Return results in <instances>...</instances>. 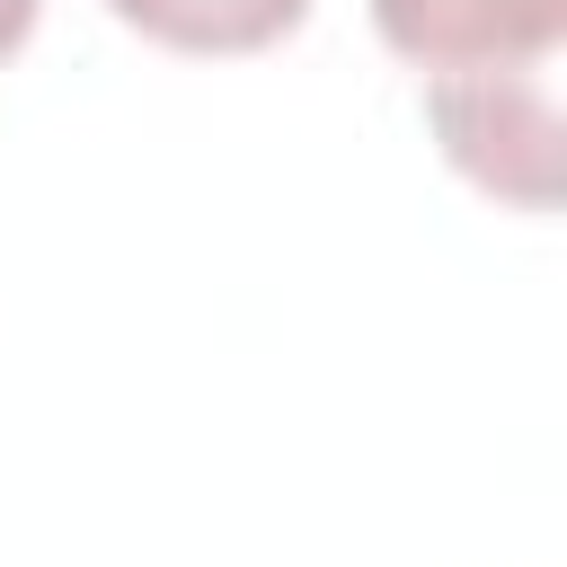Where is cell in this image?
I'll list each match as a JSON object with an SVG mask.
<instances>
[{
    "label": "cell",
    "mask_w": 567,
    "mask_h": 567,
    "mask_svg": "<svg viewBox=\"0 0 567 567\" xmlns=\"http://www.w3.org/2000/svg\"><path fill=\"white\" fill-rule=\"evenodd\" d=\"M425 115L443 133V159L470 186H487L523 213L558 204V53L425 80Z\"/></svg>",
    "instance_id": "obj_1"
},
{
    "label": "cell",
    "mask_w": 567,
    "mask_h": 567,
    "mask_svg": "<svg viewBox=\"0 0 567 567\" xmlns=\"http://www.w3.org/2000/svg\"><path fill=\"white\" fill-rule=\"evenodd\" d=\"M372 27L399 62H416L425 80H452V71L558 53L567 0H372Z\"/></svg>",
    "instance_id": "obj_2"
},
{
    "label": "cell",
    "mask_w": 567,
    "mask_h": 567,
    "mask_svg": "<svg viewBox=\"0 0 567 567\" xmlns=\"http://www.w3.org/2000/svg\"><path fill=\"white\" fill-rule=\"evenodd\" d=\"M106 9L168 53H266L310 18V0H106Z\"/></svg>",
    "instance_id": "obj_3"
},
{
    "label": "cell",
    "mask_w": 567,
    "mask_h": 567,
    "mask_svg": "<svg viewBox=\"0 0 567 567\" xmlns=\"http://www.w3.org/2000/svg\"><path fill=\"white\" fill-rule=\"evenodd\" d=\"M35 9H44V0H0V62H9V53L35 35Z\"/></svg>",
    "instance_id": "obj_4"
}]
</instances>
